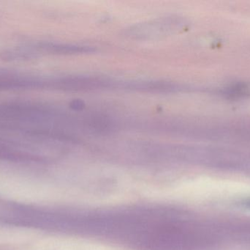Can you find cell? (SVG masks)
Wrapping results in <instances>:
<instances>
[{
    "label": "cell",
    "instance_id": "cell-1",
    "mask_svg": "<svg viewBox=\"0 0 250 250\" xmlns=\"http://www.w3.org/2000/svg\"><path fill=\"white\" fill-rule=\"evenodd\" d=\"M242 204H243L244 206L250 209V199L245 201V202L242 203Z\"/></svg>",
    "mask_w": 250,
    "mask_h": 250
}]
</instances>
